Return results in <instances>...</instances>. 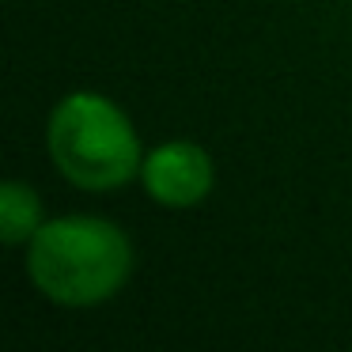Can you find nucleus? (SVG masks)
Masks as SVG:
<instances>
[{
  "label": "nucleus",
  "instance_id": "obj_1",
  "mask_svg": "<svg viewBox=\"0 0 352 352\" xmlns=\"http://www.w3.org/2000/svg\"><path fill=\"white\" fill-rule=\"evenodd\" d=\"M27 276L57 307H99L133 276V243L114 220L57 216L27 243Z\"/></svg>",
  "mask_w": 352,
  "mask_h": 352
},
{
  "label": "nucleus",
  "instance_id": "obj_2",
  "mask_svg": "<svg viewBox=\"0 0 352 352\" xmlns=\"http://www.w3.org/2000/svg\"><path fill=\"white\" fill-rule=\"evenodd\" d=\"M46 152L57 175L87 193L122 190L144 167L129 114L99 91H72L50 110Z\"/></svg>",
  "mask_w": 352,
  "mask_h": 352
},
{
  "label": "nucleus",
  "instance_id": "obj_3",
  "mask_svg": "<svg viewBox=\"0 0 352 352\" xmlns=\"http://www.w3.org/2000/svg\"><path fill=\"white\" fill-rule=\"evenodd\" d=\"M148 197L160 208H197L216 186V163L197 140H163L152 152H144L140 167Z\"/></svg>",
  "mask_w": 352,
  "mask_h": 352
},
{
  "label": "nucleus",
  "instance_id": "obj_4",
  "mask_svg": "<svg viewBox=\"0 0 352 352\" xmlns=\"http://www.w3.org/2000/svg\"><path fill=\"white\" fill-rule=\"evenodd\" d=\"M46 223L42 197L19 178H8L0 186V243L4 246H27L34 231Z\"/></svg>",
  "mask_w": 352,
  "mask_h": 352
}]
</instances>
